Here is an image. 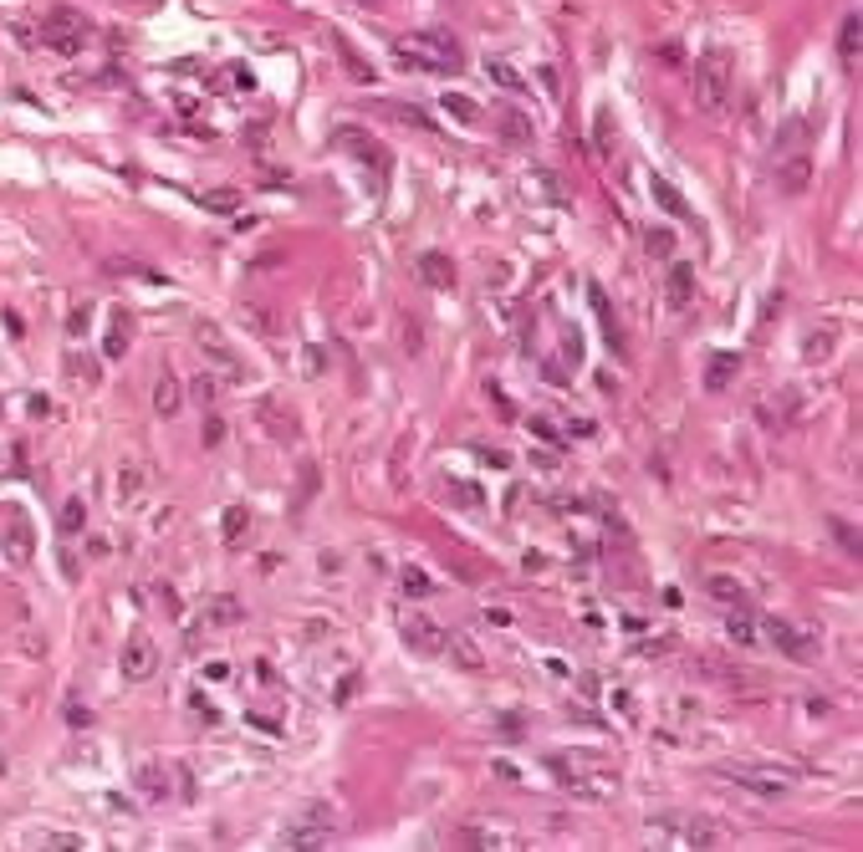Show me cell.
<instances>
[{"label":"cell","mask_w":863,"mask_h":852,"mask_svg":"<svg viewBox=\"0 0 863 852\" xmlns=\"http://www.w3.org/2000/svg\"><path fill=\"white\" fill-rule=\"evenodd\" d=\"M393 57L404 61L409 72H434V77H455L465 72V51L450 31H414V36L393 41Z\"/></svg>","instance_id":"obj_1"},{"label":"cell","mask_w":863,"mask_h":852,"mask_svg":"<svg viewBox=\"0 0 863 852\" xmlns=\"http://www.w3.org/2000/svg\"><path fill=\"white\" fill-rule=\"evenodd\" d=\"M547 771L557 776V786H567L573 796H588V801H598V796H614V792H618V776H614V771H603V766H598V755L552 751V755H547Z\"/></svg>","instance_id":"obj_2"},{"label":"cell","mask_w":863,"mask_h":852,"mask_svg":"<svg viewBox=\"0 0 863 852\" xmlns=\"http://www.w3.org/2000/svg\"><path fill=\"white\" fill-rule=\"evenodd\" d=\"M649 832L669 837L675 848H695V852H716L725 842V827L700 812H659V816H649Z\"/></svg>","instance_id":"obj_3"},{"label":"cell","mask_w":863,"mask_h":852,"mask_svg":"<svg viewBox=\"0 0 863 852\" xmlns=\"http://www.w3.org/2000/svg\"><path fill=\"white\" fill-rule=\"evenodd\" d=\"M695 102L710 118H720L731 107V57L725 51H705L695 61Z\"/></svg>","instance_id":"obj_4"},{"label":"cell","mask_w":863,"mask_h":852,"mask_svg":"<svg viewBox=\"0 0 863 852\" xmlns=\"http://www.w3.org/2000/svg\"><path fill=\"white\" fill-rule=\"evenodd\" d=\"M332 837H337V812L322 807V801H312L297 822H287V837H281V842H287L291 852H317V848H328Z\"/></svg>","instance_id":"obj_5"},{"label":"cell","mask_w":863,"mask_h":852,"mask_svg":"<svg viewBox=\"0 0 863 852\" xmlns=\"http://www.w3.org/2000/svg\"><path fill=\"white\" fill-rule=\"evenodd\" d=\"M0 556H5V567H31V556H36V531H31V521H26V510L5 506L0 510Z\"/></svg>","instance_id":"obj_6"},{"label":"cell","mask_w":863,"mask_h":852,"mask_svg":"<svg viewBox=\"0 0 863 852\" xmlns=\"http://www.w3.org/2000/svg\"><path fill=\"white\" fill-rule=\"evenodd\" d=\"M720 781H736V786H746V792L756 796H781L792 792V776L777 771V766H751V761H720L716 766Z\"/></svg>","instance_id":"obj_7"},{"label":"cell","mask_w":863,"mask_h":852,"mask_svg":"<svg viewBox=\"0 0 863 852\" xmlns=\"http://www.w3.org/2000/svg\"><path fill=\"white\" fill-rule=\"evenodd\" d=\"M87 41H92V26H87V16H77V11H51V16L42 20V46L62 51V57H77Z\"/></svg>","instance_id":"obj_8"},{"label":"cell","mask_w":863,"mask_h":852,"mask_svg":"<svg viewBox=\"0 0 863 852\" xmlns=\"http://www.w3.org/2000/svg\"><path fill=\"white\" fill-rule=\"evenodd\" d=\"M328 143H332V148H343V154H352V159L373 163V174H378V179L389 174V154H384V148H378V143H373L368 133H363V128L343 122V128H332V138H328Z\"/></svg>","instance_id":"obj_9"},{"label":"cell","mask_w":863,"mask_h":852,"mask_svg":"<svg viewBox=\"0 0 863 852\" xmlns=\"http://www.w3.org/2000/svg\"><path fill=\"white\" fill-rule=\"evenodd\" d=\"M761 633H766V638H772V643H777L787 659H797V664H812V659H818V638H812V633H802V628H792L787 618H766V623H761Z\"/></svg>","instance_id":"obj_10"},{"label":"cell","mask_w":863,"mask_h":852,"mask_svg":"<svg viewBox=\"0 0 863 852\" xmlns=\"http://www.w3.org/2000/svg\"><path fill=\"white\" fill-rule=\"evenodd\" d=\"M194 337H200V347H205V358H210V363H215V367H220L226 378H246V363H241V358L230 352L226 332H220V327H215V322H200V327H194Z\"/></svg>","instance_id":"obj_11"},{"label":"cell","mask_w":863,"mask_h":852,"mask_svg":"<svg viewBox=\"0 0 863 852\" xmlns=\"http://www.w3.org/2000/svg\"><path fill=\"white\" fill-rule=\"evenodd\" d=\"M123 679H133V684H144V679H154V669H159V649H154V638H144V633H133L123 643Z\"/></svg>","instance_id":"obj_12"},{"label":"cell","mask_w":863,"mask_h":852,"mask_svg":"<svg viewBox=\"0 0 863 852\" xmlns=\"http://www.w3.org/2000/svg\"><path fill=\"white\" fill-rule=\"evenodd\" d=\"M399 633H404V643H409L414 653H445V628L439 623H430L424 612H404V623H399Z\"/></svg>","instance_id":"obj_13"},{"label":"cell","mask_w":863,"mask_h":852,"mask_svg":"<svg viewBox=\"0 0 863 852\" xmlns=\"http://www.w3.org/2000/svg\"><path fill=\"white\" fill-rule=\"evenodd\" d=\"M664 296H669V306H675V312H685V306L695 302V265H685V261H675V265H669Z\"/></svg>","instance_id":"obj_14"},{"label":"cell","mask_w":863,"mask_h":852,"mask_svg":"<svg viewBox=\"0 0 863 852\" xmlns=\"http://www.w3.org/2000/svg\"><path fill=\"white\" fill-rule=\"evenodd\" d=\"M740 373V352H710V367H705V393H725Z\"/></svg>","instance_id":"obj_15"},{"label":"cell","mask_w":863,"mask_h":852,"mask_svg":"<svg viewBox=\"0 0 863 852\" xmlns=\"http://www.w3.org/2000/svg\"><path fill=\"white\" fill-rule=\"evenodd\" d=\"M133 786H139L148 801H169V771H164V761H139Z\"/></svg>","instance_id":"obj_16"},{"label":"cell","mask_w":863,"mask_h":852,"mask_svg":"<svg viewBox=\"0 0 863 852\" xmlns=\"http://www.w3.org/2000/svg\"><path fill=\"white\" fill-rule=\"evenodd\" d=\"M807 179H812L807 154H781V159H777V189H787V194H802V189H807Z\"/></svg>","instance_id":"obj_17"},{"label":"cell","mask_w":863,"mask_h":852,"mask_svg":"<svg viewBox=\"0 0 863 852\" xmlns=\"http://www.w3.org/2000/svg\"><path fill=\"white\" fill-rule=\"evenodd\" d=\"M419 281L434 286V291H450V286H455V265H450V256H439V250H424V256H419Z\"/></svg>","instance_id":"obj_18"},{"label":"cell","mask_w":863,"mask_h":852,"mask_svg":"<svg viewBox=\"0 0 863 852\" xmlns=\"http://www.w3.org/2000/svg\"><path fill=\"white\" fill-rule=\"evenodd\" d=\"M792 419H797V388H781L777 398L761 404V424L766 429H787Z\"/></svg>","instance_id":"obj_19"},{"label":"cell","mask_w":863,"mask_h":852,"mask_svg":"<svg viewBox=\"0 0 863 852\" xmlns=\"http://www.w3.org/2000/svg\"><path fill=\"white\" fill-rule=\"evenodd\" d=\"M588 302H593L598 322H603V337L614 343V352H623V322H618V312L608 306V296H603V286H588Z\"/></svg>","instance_id":"obj_20"},{"label":"cell","mask_w":863,"mask_h":852,"mask_svg":"<svg viewBox=\"0 0 863 852\" xmlns=\"http://www.w3.org/2000/svg\"><path fill=\"white\" fill-rule=\"evenodd\" d=\"M261 424L271 429V439H287V445L297 439V414H291V408H281L276 398H266V404H261Z\"/></svg>","instance_id":"obj_21"},{"label":"cell","mask_w":863,"mask_h":852,"mask_svg":"<svg viewBox=\"0 0 863 852\" xmlns=\"http://www.w3.org/2000/svg\"><path fill=\"white\" fill-rule=\"evenodd\" d=\"M455 848H516V842L501 827H460L455 832Z\"/></svg>","instance_id":"obj_22"},{"label":"cell","mask_w":863,"mask_h":852,"mask_svg":"<svg viewBox=\"0 0 863 852\" xmlns=\"http://www.w3.org/2000/svg\"><path fill=\"white\" fill-rule=\"evenodd\" d=\"M859 51H863V20L859 16H843V26H838V57H843V67H859Z\"/></svg>","instance_id":"obj_23"},{"label":"cell","mask_w":863,"mask_h":852,"mask_svg":"<svg viewBox=\"0 0 863 852\" xmlns=\"http://www.w3.org/2000/svg\"><path fill=\"white\" fill-rule=\"evenodd\" d=\"M250 526H256V521H250V510H246V506H230V510H226V521H220V531H226V547H230V551H241V547L250 541Z\"/></svg>","instance_id":"obj_24"},{"label":"cell","mask_w":863,"mask_h":852,"mask_svg":"<svg viewBox=\"0 0 863 852\" xmlns=\"http://www.w3.org/2000/svg\"><path fill=\"white\" fill-rule=\"evenodd\" d=\"M179 398H185V393H179V378L164 367V373L154 378V408H159L164 419H174V414H179Z\"/></svg>","instance_id":"obj_25"},{"label":"cell","mask_w":863,"mask_h":852,"mask_svg":"<svg viewBox=\"0 0 863 852\" xmlns=\"http://www.w3.org/2000/svg\"><path fill=\"white\" fill-rule=\"evenodd\" d=\"M439 495H445L450 506H460V510H480V506H486V490L471 485V480H445V485H439Z\"/></svg>","instance_id":"obj_26"},{"label":"cell","mask_w":863,"mask_h":852,"mask_svg":"<svg viewBox=\"0 0 863 852\" xmlns=\"http://www.w3.org/2000/svg\"><path fill=\"white\" fill-rule=\"evenodd\" d=\"M725 633H731V643H740V649H756V643H761V638H756V633H761V623H756V618H751L746 608H736V612H731Z\"/></svg>","instance_id":"obj_27"},{"label":"cell","mask_w":863,"mask_h":852,"mask_svg":"<svg viewBox=\"0 0 863 852\" xmlns=\"http://www.w3.org/2000/svg\"><path fill=\"white\" fill-rule=\"evenodd\" d=\"M445 653H450V659H455V664H460V669H480V664H486V659H480V649H475V643H471V638H465V633H445Z\"/></svg>","instance_id":"obj_28"},{"label":"cell","mask_w":863,"mask_h":852,"mask_svg":"<svg viewBox=\"0 0 863 852\" xmlns=\"http://www.w3.org/2000/svg\"><path fill=\"white\" fill-rule=\"evenodd\" d=\"M649 194H654V200L664 204V209H669V215H679V220H690V204L679 200V189H675V184H669V179H654V184H649Z\"/></svg>","instance_id":"obj_29"},{"label":"cell","mask_w":863,"mask_h":852,"mask_svg":"<svg viewBox=\"0 0 863 852\" xmlns=\"http://www.w3.org/2000/svg\"><path fill=\"white\" fill-rule=\"evenodd\" d=\"M705 592H716L720 603H736V608H746V588H740L736 577H705Z\"/></svg>","instance_id":"obj_30"},{"label":"cell","mask_w":863,"mask_h":852,"mask_svg":"<svg viewBox=\"0 0 863 852\" xmlns=\"http://www.w3.org/2000/svg\"><path fill=\"white\" fill-rule=\"evenodd\" d=\"M532 179L542 184V189H547V200H552V204H562V209H567V204H573V189H567V184L557 179L552 169H536Z\"/></svg>","instance_id":"obj_31"},{"label":"cell","mask_w":863,"mask_h":852,"mask_svg":"<svg viewBox=\"0 0 863 852\" xmlns=\"http://www.w3.org/2000/svg\"><path fill=\"white\" fill-rule=\"evenodd\" d=\"M128 337H133V327H128V317L118 312V322H113V332H107V347H103V352H107V358H123V352H128Z\"/></svg>","instance_id":"obj_32"},{"label":"cell","mask_w":863,"mask_h":852,"mask_svg":"<svg viewBox=\"0 0 863 852\" xmlns=\"http://www.w3.org/2000/svg\"><path fill=\"white\" fill-rule=\"evenodd\" d=\"M501 133H506L511 143H532V122H527V118H521V113L511 107V113H501Z\"/></svg>","instance_id":"obj_33"},{"label":"cell","mask_w":863,"mask_h":852,"mask_svg":"<svg viewBox=\"0 0 863 852\" xmlns=\"http://www.w3.org/2000/svg\"><path fill=\"white\" fill-rule=\"evenodd\" d=\"M337 51H343V61H348V77H352V82H373V67H368L363 57H358V51H352V46H348L343 36H337Z\"/></svg>","instance_id":"obj_34"},{"label":"cell","mask_w":863,"mask_h":852,"mask_svg":"<svg viewBox=\"0 0 863 852\" xmlns=\"http://www.w3.org/2000/svg\"><path fill=\"white\" fill-rule=\"evenodd\" d=\"M486 72H491V77L501 82V87H506V92H521V87H527V77H521V72H516L511 61H491V67H486Z\"/></svg>","instance_id":"obj_35"},{"label":"cell","mask_w":863,"mask_h":852,"mask_svg":"<svg viewBox=\"0 0 863 852\" xmlns=\"http://www.w3.org/2000/svg\"><path fill=\"white\" fill-rule=\"evenodd\" d=\"M593 143H598V154H608V148H614V113H608V107H598V122H593Z\"/></svg>","instance_id":"obj_36"},{"label":"cell","mask_w":863,"mask_h":852,"mask_svg":"<svg viewBox=\"0 0 863 852\" xmlns=\"http://www.w3.org/2000/svg\"><path fill=\"white\" fill-rule=\"evenodd\" d=\"M827 347H833V332H807L802 358H807V363H822V358H827Z\"/></svg>","instance_id":"obj_37"},{"label":"cell","mask_w":863,"mask_h":852,"mask_svg":"<svg viewBox=\"0 0 863 852\" xmlns=\"http://www.w3.org/2000/svg\"><path fill=\"white\" fill-rule=\"evenodd\" d=\"M36 848H46V852H72V848H83V837H77V832H42V837H36Z\"/></svg>","instance_id":"obj_38"},{"label":"cell","mask_w":863,"mask_h":852,"mask_svg":"<svg viewBox=\"0 0 863 852\" xmlns=\"http://www.w3.org/2000/svg\"><path fill=\"white\" fill-rule=\"evenodd\" d=\"M139 485H144V469H139V465L118 469V501H133V495H139Z\"/></svg>","instance_id":"obj_39"},{"label":"cell","mask_w":863,"mask_h":852,"mask_svg":"<svg viewBox=\"0 0 863 852\" xmlns=\"http://www.w3.org/2000/svg\"><path fill=\"white\" fill-rule=\"evenodd\" d=\"M404 592H409V597H430V577H424L419 567H404Z\"/></svg>","instance_id":"obj_40"},{"label":"cell","mask_w":863,"mask_h":852,"mask_svg":"<svg viewBox=\"0 0 863 852\" xmlns=\"http://www.w3.org/2000/svg\"><path fill=\"white\" fill-rule=\"evenodd\" d=\"M439 107H450L460 122H480V113H475V102H471V98H445Z\"/></svg>","instance_id":"obj_41"},{"label":"cell","mask_w":863,"mask_h":852,"mask_svg":"<svg viewBox=\"0 0 863 852\" xmlns=\"http://www.w3.org/2000/svg\"><path fill=\"white\" fill-rule=\"evenodd\" d=\"M210 618H215V623H235V618H241V603H230V597H215V603H210Z\"/></svg>","instance_id":"obj_42"},{"label":"cell","mask_w":863,"mask_h":852,"mask_svg":"<svg viewBox=\"0 0 863 852\" xmlns=\"http://www.w3.org/2000/svg\"><path fill=\"white\" fill-rule=\"evenodd\" d=\"M644 245H649V256H669V250H675V235H669V230H649Z\"/></svg>","instance_id":"obj_43"},{"label":"cell","mask_w":863,"mask_h":852,"mask_svg":"<svg viewBox=\"0 0 863 852\" xmlns=\"http://www.w3.org/2000/svg\"><path fill=\"white\" fill-rule=\"evenodd\" d=\"M532 434H542L547 445H567V434H557V424H552V419H542V414L532 419Z\"/></svg>","instance_id":"obj_44"},{"label":"cell","mask_w":863,"mask_h":852,"mask_svg":"<svg viewBox=\"0 0 863 852\" xmlns=\"http://www.w3.org/2000/svg\"><path fill=\"white\" fill-rule=\"evenodd\" d=\"M83 516H87V510H83V501H67V506H62V531H67V536H72V531L83 526Z\"/></svg>","instance_id":"obj_45"},{"label":"cell","mask_w":863,"mask_h":852,"mask_svg":"<svg viewBox=\"0 0 863 852\" xmlns=\"http://www.w3.org/2000/svg\"><path fill=\"white\" fill-rule=\"evenodd\" d=\"M189 393H194L200 404H215V378H210V373H200V378L189 383Z\"/></svg>","instance_id":"obj_46"},{"label":"cell","mask_w":863,"mask_h":852,"mask_svg":"<svg viewBox=\"0 0 863 852\" xmlns=\"http://www.w3.org/2000/svg\"><path fill=\"white\" fill-rule=\"evenodd\" d=\"M200 204H210V209H235V189H215V194H200Z\"/></svg>","instance_id":"obj_47"},{"label":"cell","mask_w":863,"mask_h":852,"mask_svg":"<svg viewBox=\"0 0 863 852\" xmlns=\"http://www.w3.org/2000/svg\"><path fill=\"white\" fill-rule=\"evenodd\" d=\"M241 312H246V317H250V327H261V332H276V322H271V317H266V306L246 302V306H241Z\"/></svg>","instance_id":"obj_48"},{"label":"cell","mask_w":863,"mask_h":852,"mask_svg":"<svg viewBox=\"0 0 863 852\" xmlns=\"http://www.w3.org/2000/svg\"><path fill=\"white\" fill-rule=\"evenodd\" d=\"M200 439H205V445L215 449V445H220V439H226V424H220V419L210 414V419H205V434H200Z\"/></svg>","instance_id":"obj_49"},{"label":"cell","mask_w":863,"mask_h":852,"mask_svg":"<svg viewBox=\"0 0 863 852\" xmlns=\"http://www.w3.org/2000/svg\"><path fill=\"white\" fill-rule=\"evenodd\" d=\"M833 526H838V541H843V551H848V556H859V536H853V526H848V521H833Z\"/></svg>","instance_id":"obj_50"},{"label":"cell","mask_w":863,"mask_h":852,"mask_svg":"<svg viewBox=\"0 0 863 852\" xmlns=\"http://www.w3.org/2000/svg\"><path fill=\"white\" fill-rule=\"evenodd\" d=\"M67 725H72V730H87V725H92V714H87L83 705H67Z\"/></svg>","instance_id":"obj_51"},{"label":"cell","mask_w":863,"mask_h":852,"mask_svg":"<svg viewBox=\"0 0 863 852\" xmlns=\"http://www.w3.org/2000/svg\"><path fill=\"white\" fill-rule=\"evenodd\" d=\"M72 373H77L83 383H98V363H87V358H72Z\"/></svg>","instance_id":"obj_52"},{"label":"cell","mask_w":863,"mask_h":852,"mask_svg":"<svg viewBox=\"0 0 863 852\" xmlns=\"http://www.w3.org/2000/svg\"><path fill=\"white\" fill-rule=\"evenodd\" d=\"M246 720H250V725H256V730H266V735H276V730H281V725H276L271 714H246Z\"/></svg>","instance_id":"obj_53"},{"label":"cell","mask_w":863,"mask_h":852,"mask_svg":"<svg viewBox=\"0 0 863 852\" xmlns=\"http://www.w3.org/2000/svg\"><path fill=\"white\" fill-rule=\"evenodd\" d=\"M67 332H72V337H83V332H87V306H77V317L67 322Z\"/></svg>","instance_id":"obj_54"},{"label":"cell","mask_w":863,"mask_h":852,"mask_svg":"<svg viewBox=\"0 0 863 852\" xmlns=\"http://www.w3.org/2000/svg\"><path fill=\"white\" fill-rule=\"evenodd\" d=\"M358 5H368V11H378V5H384V0H358Z\"/></svg>","instance_id":"obj_55"}]
</instances>
